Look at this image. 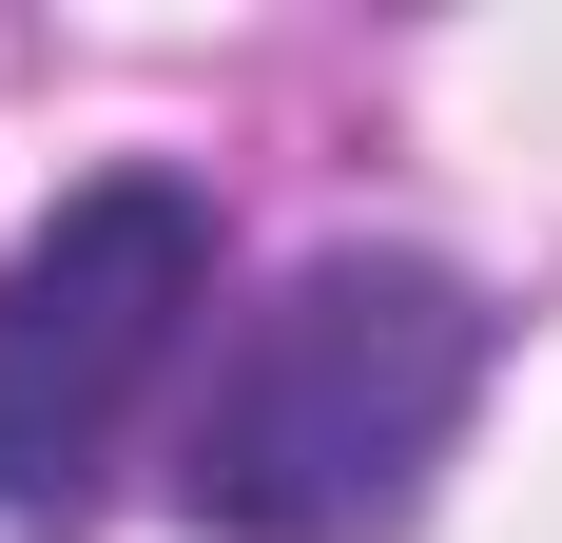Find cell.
<instances>
[{"mask_svg":"<svg viewBox=\"0 0 562 543\" xmlns=\"http://www.w3.org/2000/svg\"><path fill=\"white\" fill-rule=\"evenodd\" d=\"M465 388H485V291L447 253H311L272 311L233 330L214 408L175 446V505L233 543H369L427 505Z\"/></svg>","mask_w":562,"mask_h":543,"instance_id":"1","label":"cell"},{"mask_svg":"<svg viewBox=\"0 0 562 543\" xmlns=\"http://www.w3.org/2000/svg\"><path fill=\"white\" fill-rule=\"evenodd\" d=\"M214 291V195L194 175H98L0 253V524H78Z\"/></svg>","mask_w":562,"mask_h":543,"instance_id":"2","label":"cell"}]
</instances>
